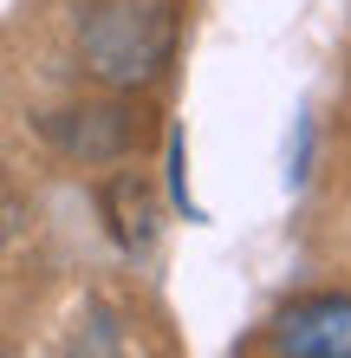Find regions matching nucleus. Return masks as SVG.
<instances>
[{
	"mask_svg": "<svg viewBox=\"0 0 351 358\" xmlns=\"http://www.w3.org/2000/svg\"><path fill=\"white\" fill-rule=\"evenodd\" d=\"M280 358H351V293H313L274 326Z\"/></svg>",
	"mask_w": 351,
	"mask_h": 358,
	"instance_id": "f03ea898",
	"label": "nucleus"
},
{
	"mask_svg": "<svg viewBox=\"0 0 351 358\" xmlns=\"http://www.w3.org/2000/svg\"><path fill=\"white\" fill-rule=\"evenodd\" d=\"M78 46H85V66L105 85L156 78L163 59H170V7L163 0H98L85 13Z\"/></svg>",
	"mask_w": 351,
	"mask_h": 358,
	"instance_id": "f257e3e1",
	"label": "nucleus"
}]
</instances>
